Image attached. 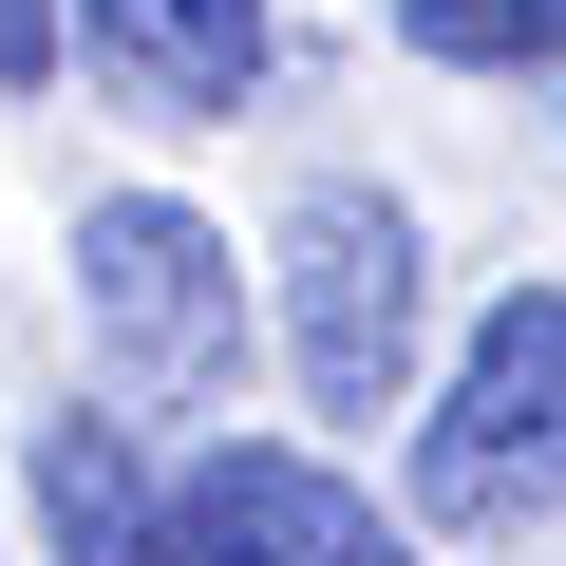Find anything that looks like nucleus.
I'll return each instance as SVG.
<instances>
[{
	"label": "nucleus",
	"instance_id": "nucleus-4",
	"mask_svg": "<svg viewBox=\"0 0 566 566\" xmlns=\"http://www.w3.org/2000/svg\"><path fill=\"white\" fill-rule=\"evenodd\" d=\"M151 566H416V547L359 510V472L283 453V434H227V453H189V491H170Z\"/></svg>",
	"mask_w": 566,
	"mask_h": 566
},
{
	"label": "nucleus",
	"instance_id": "nucleus-3",
	"mask_svg": "<svg viewBox=\"0 0 566 566\" xmlns=\"http://www.w3.org/2000/svg\"><path fill=\"white\" fill-rule=\"evenodd\" d=\"M283 359L322 416H397V378H416V208L397 189L283 208Z\"/></svg>",
	"mask_w": 566,
	"mask_h": 566
},
{
	"label": "nucleus",
	"instance_id": "nucleus-2",
	"mask_svg": "<svg viewBox=\"0 0 566 566\" xmlns=\"http://www.w3.org/2000/svg\"><path fill=\"white\" fill-rule=\"evenodd\" d=\"M76 303H95V359H114L133 397H227V378H245L227 227H189L170 189H95V208H76Z\"/></svg>",
	"mask_w": 566,
	"mask_h": 566
},
{
	"label": "nucleus",
	"instance_id": "nucleus-1",
	"mask_svg": "<svg viewBox=\"0 0 566 566\" xmlns=\"http://www.w3.org/2000/svg\"><path fill=\"white\" fill-rule=\"evenodd\" d=\"M416 510L434 528H547L566 510V283H510L472 322L453 397L416 416Z\"/></svg>",
	"mask_w": 566,
	"mask_h": 566
},
{
	"label": "nucleus",
	"instance_id": "nucleus-5",
	"mask_svg": "<svg viewBox=\"0 0 566 566\" xmlns=\"http://www.w3.org/2000/svg\"><path fill=\"white\" fill-rule=\"evenodd\" d=\"M76 57L151 114V133H208L264 95V0H76Z\"/></svg>",
	"mask_w": 566,
	"mask_h": 566
},
{
	"label": "nucleus",
	"instance_id": "nucleus-6",
	"mask_svg": "<svg viewBox=\"0 0 566 566\" xmlns=\"http://www.w3.org/2000/svg\"><path fill=\"white\" fill-rule=\"evenodd\" d=\"M39 528H57V566H151L170 491H151V453L114 416H39Z\"/></svg>",
	"mask_w": 566,
	"mask_h": 566
},
{
	"label": "nucleus",
	"instance_id": "nucleus-7",
	"mask_svg": "<svg viewBox=\"0 0 566 566\" xmlns=\"http://www.w3.org/2000/svg\"><path fill=\"white\" fill-rule=\"evenodd\" d=\"M57 76V0H0V95H39Z\"/></svg>",
	"mask_w": 566,
	"mask_h": 566
}]
</instances>
